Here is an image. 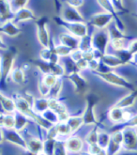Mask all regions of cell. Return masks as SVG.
<instances>
[{
	"label": "cell",
	"mask_w": 137,
	"mask_h": 155,
	"mask_svg": "<svg viewBox=\"0 0 137 155\" xmlns=\"http://www.w3.org/2000/svg\"><path fill=\"white\" fill-rule=\"evenodd\" d=\"M17 54V50L15 47H7L2 48L1 52V87L4 88L6 86L7 78L11 75L12 71L13 62L15 60V57Z\"/></svg>",
	"instance_id": "6da1fadb"
},
{
	"label": "cell",
	"mask_w": 137,
	"mask_h": 155,
	"mask_svg": "<svg viewBox=\"0 0 137 155\" xmlns=\"http://www.w3.org/2000/svg\"><path fill=\"white\" fill-rule=\"evenodd\" d=\"M92 72L95 75L99 76L100 79H103L108 84H111V85L119 87H124L132 91L136 89L133 84H132L130 81H128L124 77L118 75L115 71H110L107 72H99V71H92Z\"/></svg>",
	"instance_id": "7a4b0ae2"
},
{
	"label": "cell",
	"mask_w": 137,
	"mask_h": 155,
	"mask_svg": "<svg viewBox=\"0 0 137 155\" xmlns=\"http://www.w3.org/2000/svg\"><path fill=\"white\" fill-rule=\"evenodd\" d=\"M99 98L95 93L89 92L86 94V106L84 115L82 116L84 118L85 125H95V126L99 125V122L95 117V111H94V108L99 104Z\"/></svg>",
	"instance_id": "3957f363"
},
{
	"label": "cell",
	"mask_w": 137,
	"mask_h": 155,
	"mask_svg": "<svg viewBox=\"0 0 137 155\" xmlns=\"http://www.w3.org/2000/svg\"><path fill=\"white\" fill-rule=\"evenodd\" d=\"M54 20L56 21L57 25L66 28L70 34L75 36L79 39L87 36V26L84 23H69L59 17H54Z\"/></svg>",
	"instance_id": "277c9868"
},
{
	"label": "cell",
	"mask_w": 137,
	"mask_h": 155,
	"mask_svg": "<svg viewBox=\"0 0 137 155\" xmlns=\"http://www.w3.org/2000/svg\"><path fill=\"white\" fill-rule=\"evenodd\" d=\"M48 17L42 16L39 19L35 21L37 25V36L40 43L43 46V48H48L50 45V39L51 36L47 29V24H48Z\"/></svg>",
	"instance_id": "5b68a950"
},
{
	"label": "cell",
	"mask_w": 137,
	"mask_h": 155,
	"mask_svg": "<svg viewBox=\"0 0 137 155\" xmlns=\"http://www.w3.org/2000/svg\"><path fill=\"white\" fill-rule=\"evenodd\" d=\"M110 37H109L108 31L106 30H99L92 35V45L93 50L98 51L99 54H102L103 57L106 54L107 45L110 41Z\"/></svg>",
	"instance_id": "8992f818"
},
{
	"label": "cell",
	"mask_w": 137,
	"mask_h": 155,
	"mask_svg": "<svg viewBox=\"0 0 137 155\" xmlns=\"http://www.w3.org/2000/svg\"><path fill=\"white\" fill-rule=\"evenodd\" d=\"M1 135L2 139H5L8 142H11L18 147H20L25 150H27V144L25 139L19 134V132L14 129H3L1 128Z\"/></svg>",
	"instance_id": "52a82bcc"
},
{
	"label": "cell",
	"mask_w": 137,
	"mask_h": 155,
	"mask_svg": "<svg viewBox=\"0 0 137 155\" xmlns=\"http://www.w3.org/2000/svg\"><path fill=\"white\" fill-rule=\"evenodd\" d=\"M123 132V150L137 152V132L133 128H127Z\"/></svg>",
	"instance_id": "ba28073f"
},
{
	"label": "cell",
	"mask_w": 137,
	"mask_h": 155,
	"mask_svg": "<svg viewBox=\"0 0 137 155\" xmlns=\"http://www.w3.org/2000/svg\"><path fill=\"white\" fill-rule=\"evenodd\" d=\"M114 17L112 14L108 12H100V13H96L90 17L89 24L91 25H94L97 28L103 30L105 27H108L111 25Z\"/></svg>",
	"instance_id": "9c48e42d"
},
{
	"label": "cell",
	"mask_w": 137,
	"mask_h": 155,
	"mask_svg": "<svg viewBox=\"0 0 137 155\" xmlns=\"http://www.w3.org/2000/svg\"><path fill=\"white\" fill-rule=\"evenodd\" d=\"M61 18L64 21L69 22V23H84L85 24L84 17L77 11V8H74L69 5H67V7H65L62 10Z\"/></svg>",
	"instance_id": "30bf717a"
},
{
	"label": "cell",
	"mask_w": 137,
	"mask_h": 155,
	"mask_svg": "<svg viewBox=\"0 0 137 155\" xmlns=\"http://www.w3.org/2000/svg\"><path fill=\"white\" fill-rule=\"evenodd\" d=\"M109 118L111 120V121L115 122L116 124L118 123H122L127 120H131L133 117L130 112L126 111V109H121V108H117L113 106L111 108V110L109 111Z\"/></svg>",
	"instance_id": "8fae6325"
},
{
	"label": "cell",
	"mask_w": 137,
	"mask_h": 155,
	"mask_svg": "<svg viewBox=\"0 0 137 155\" xmlns=\"http://www.w3.org/2000/svg\"><path fill=\"white\" fill-rule=\"evenodd\" d=\"M68 79L74 85L75 92L77 94H84L86 92V90L88 88V84L86 80L79 72H75V74L68 75Z\"/></svg>",
	"instance_id": "7c38bea8"
},
{
	"label": "cell",
	"mask_w": 137,
	"mask_h": 155,
	"mask_svg": "<svg viewBox=\"0 0 137 155\" xmlns=\"http://www.w3.org/2000/svg\"><path fill=\"white\" fill-rule=\"evenodd\" d=\"M98 3H99V6H102L103 10H105L108 13H110V14L113 15V17H114V21H115L114 23H115L116 25L117 26V28L119 29V30H121L122 32H124V31H125L124 24L122 23V21L119 19V18H118V15L116 14L117 12L116 11V8H114L112 1H108V0L104 1V0H103V1H98Z\"/></svg>",
	"instance_id": "4fadbf2b"
},
{
	"label": "cell",
	"mask_w": 137,
	"mask_h": 155,
	"mask_svg": "<svg viewBox=\"0 0 137 155\" xmlns=\"http://www.w3.org/2000/svg\"><path fill=\"white\" fill-rule=\"evenodd\" d=\"M65 148L69 153H81L84 142L78 136H70L65 142Z\"/></svg>",
	"instance_id": "5bb4252c"
},
{
	"label": "cell",
	"mask_w": 137,
	"mask_h": 155,
	"mask_svg": "<svg viewBox=\"0 0 137 155\" xmlns=\"http://www.w3.org/2000/svg\"><path fill=\"white\" fill-rule=\"evenodd\" d=\"M59 41L61 44L70 48L71 50L73 51L79 50L81 39L75 37L73 35H71L70 33H62L59 36Z\"/></svg>",
	"instance_id": "9a60e30c"
},
{
	"label": "cell",
	"mask_w": 137,
	"mask_h": 155,
	"mask_svg": "<svg viewBox=\"0 0 137 155\" xmlns=\"http://www.w3.org/2000/svg\"><path fill=\"white\" fill-rule=\"evenodd\" d=\"M15 13L12 12L10 2L1 1L0 2V18H1V25L6 24L7 22L13 21Z\"/></svg>",
	"instance_id": "2e32d148"
},
{
	"label": "cell",
	"mask_w": 137,
	"mask_h": 155,
	"mask_svg": "<svg viewBox=\"0 0 137 155\" xmlns=\"http://www.w3.org/2000/svg\"><path fill=\"white\" fill-rule=\"evenodd\" d=\"M136 100H137V88L132 91L130 94H128L124 96L122 99H120L114 106L117 108H121V109H127V108L132 107L135 104Z\"/></svg>",
	"instance_id": "e0dca14e"
},
{
	"label": "cell",
	"mask_w": 137,
	"mask_h": 155,
	"mask_svg": "<svg viewBox=\"0 0 137 155\" xmlns=\"http://www.w3.org/2000/svg\"><path fill=\"white\" fill-rule=\"evenodd\" d=\"M28 20H35L36 21V17L35 14L33 12V11L29 10L27 8H24L21 11H19L18 12L15 13V17L13 19V23L14 24H19L21 22H25Z\"/></svg>",
	"instance_id": "ac0fdd59"
},
{
	"label": "cell",
	"mask_w": 137,
	"mask_h": 155,
	"mask_svg": "<svg viewBox=\"0 0 137 155\" xmlns=\"http://www.w3.org/2000/svg\"><path fill=\"white\" fill-rule=\"evenodd\" d=\"M0 102H1L2 108L6 112V114H14L17 111V107L14 100L6 96L4 93L0 94Z\"/></svg>",
	"instance_id": "d6986e66"
},
{
	"label": "cell",
	"mask_w": 137,
	"mask_h": 155,
	"mask_svg": "<svg viewBox=\"0 0 137 155\" xmlns=\"http://www.w3.org/2000/svg\"><path fill=\"white\" fill-rule=\"evenodd\" d=\"M0 31L6 34L7 36H10V37H15V36H18L22 32V29L12 21H10L4 25H1Z\"/></svg>",
	"instance_id": "ffe728a7"
},
{
	"label": "cell",
	"mask_w": 137,
	"mask_h": 155,
	"mask_svg": "<svg viewBox=\"0 0 137 155\" xmlns=\"http://www.w3.org/2000/svg\"><path fill=\"white\" fill-rule=\"evenodd\" d=\"M27 144V150L31 151L33 153L38 154L43 151V144L40 138L37 137H29V139H25Z\"/></svg>",
	"instance_id": "44dd1931"
},
{
	"label": "cell",
	"mask_w": 137,
	"mask_h": 155,
	"mask_svg": "<svg viewBox=\"0 0 137 155\" xmlns=\"http://www.w3.org/2000/svg\"><path fill=\"white\" fill-rule=\"evenodd\" d=\"M103 64L105 66H107L108 68H116L118 66L124 65L122 61L120 60V58H118L116 54H105L104 56L100 59Z\"/></svg>",
	"instance_id": "7402d4cb"
},
{
	"label": "cell",
	"mask_w": 137,
	"mask_h": 155,
	"mask_svg": "<svg viewBox=\"0 0 137 155\" xmlns=\"http://www.w3.org/2000/svg\"><path fill=\"white\" fill-rule=\"evenodd\" d=\"M32 108L37 114L42 115L45 111L49 109V99L46 98L35 99L33 102Z\"/></svg>",
	"instance_id": "603a6c76"
},
{
	"label": "cell",
	"mask_w": 137,
	"mask_h": 155,
	"mask_svg": "<svg viewBox=\"0 0 137 155\" xmlns=\"http://www.w3.org/2000/svg\"><path fill=\"white\" fill-rule=\"evenodd\" d=\"M14 117H15V126H14V130L17 132H21L23 131L25 126L28 124L29 122V118L26 116L23 115L19 111H16L14 113Z\"/></svg>",
	"instance_id": "cb8c5ba5"
},
{
	"label": "cell",
	"mask_w": 137,
	"mask_h": 155,
	"mask_svg": "<svg viewBox=\"0 0 137 155\" xmlns=\"http://www.w3.org/2000/svg\"><path fill=\"white\" fill-rule=\"evenodd\" d=\"M107 31H108L109 37H110L111 41H114V40H122V39L127 40L128 39V36L124 35V32H122L121 30L118 29L115 23L113 25L111 24L110 25L107 27Z\"/></svg>",
	"instance_id": "d4e9b609"
},
{
	"label": "cell",
	"mask_w": 137,
	"mask_h": 155,
	"mask_svg": "<svg viewBox=\"0 0 137 155\" xmlns=\"http://www.w3.org/2000/svg\"><path fill=\"white\" fill-rule=\"evenodd\" d=\"M15 117L14 114H4L1 115V128L3 129H14Z\"/></svg>",
	"instance_id": "484cf974"
},
{
	"label": "cell",
	"mask_w": 137,
	"mask_h": 155,
	"mask_svg": "<svg viewBox=\"0 0 137 155\" xmlns=\"http://www.w3.org/2000/svg\"><path fill=\"white\" fill-rule=\"evenodd\" d=\"M67 123L70 126L71 133L76 132L77 130H79L81 128L82 125L85 124L83 117H70Z\"/></svg>",
	"instance_id": "4316f807"
},
{
	"label": "cell",
	"mask_w": 137,
	"mask_h": 155,
	"mask_svg": "<svg viewBox=\"0 0 137 155\" xmlns=\"http://www.w3.org/2000/svg\"><path fill=\"white\" fill-rule=\"evenodd\" d=\"M79 50L82 52L86 53L93 50V45H92V36H86V37L82 38L80 41V47Z\"/></svg>",
	"instance_id": "83f0119b"
},
{
	"label": "cell",
	"mask_w": 137,
	"mask_h": 155,
	"mask_svg": "<svg viewBox=\"0 0 137 155\" xmlns=\"http://www.w3.org/2000/svg\"><path fill=\"white\" fill-rule=\"evenodd\" d=\"M111 141V135L108 133L105 132H100L99 133V137H98V146H99L100 148L106 150L108 148L109 144Z\"/></svg>",
	"instance_id": "f1b7e54d"
},
{
	"label": "cell",
	"mask_w": 137,
	"mask_h": 155,
	"mask_svg": "<svg viewBox=\"0 0 137 155\" xmlns=\"http://www.w3.org/2000/svg\"><path fill=\"white\" fill-rule=\"evenodd\" d=\"M34 64L39 68V70L42 72L44 75L52 74V67L49 62L43 61L42 59L40 60H34Z\"/></svg>",
	"instance_id": "f546056e"
},
{
	"label": "cell",
	"mask_w": 137,
	"mask_h": 155,
	"mask_svg": "<svg viewBox=\"0 0 137 155\" xmlns=\"http://www.w3.org/2000/svg\"><path fill=\"white\" fill-rule=\"evenodd\" d=\"M10 76H11V80L16 84H23L24 82V77L25 76H24L23 70H21L20 68L13 69Z\"/></svg>",
	"instance_id": "4dcf8cb0"
},
{
	"label": "cell",
	"mask_w": 137,
	"mask_h": 155,
	"mask_svg": "<svg viewBox=\"0 0 137 155\" xmlns=\"http://www.w3.org/2000/svg\"><path fill=\"white\" fill-rule=\"evenodd\" d=\"M98 137H99V132H98V125H96L92 131H90L86 136V142L88 144V146L91 145H97L98 144Z\"/></svg>",
	"instance_id": "1f68e13d"
},
{
	"label": "cell",
	"mask_w": 137,
	"mask_h": 155,
	"mask_svg": "<svg viewBox=\"0 0 137 155\" xmlns=\"http://www.w3.org/2000/svg\"><path fill=\"white\" fill-rule=\"evenodd\" d=\"M116 54L120 58V60L122 61V63L124 65L127 64V63H132V58H133V56L132 54V53L128 50V48L120 50V51H117Z\"/></svg>",
	"instance_id": "d6a6232c"
},
{
	"label": "cell",
	"mask_w": 137,
	"mask_h": 155,
	"mask_svg": "<svg viewBox=\"0 0 137 155\" xmlns=\"http://www.w3.org/2000/svg\"><path fill=\"white\" fill-rule=\"evenodd\" d=\"M57 141L56 139H48L44 141L43 144V152H45L47 155H54V150H56Z\"/></svg>",
	"instance_id": "836d02e7"
},
{
	"label": "cell",
	"mask_w": 137,
	"mask_h": 155,
	"mask_svg": "<svg viewBox=\"0 0 137 155\" xmlns=\"http://www.w3.org/2000/svg\"><path fill=\"white\" fill-rule=\"evenodd\" d=\"M54 50H56V53L58 54L59 58H66V57H70V54L73 52V50H71L70 48L65 46L63 44H57L54 46Z\"/></svg>",
	"instance_id": "e575fe53"
},
{
	"label": "cell",
	"mask_w": 137,
	"mask_h": 155,
	"mask_svg": "<svg viewBox=\"0 0 137 155\" xmlns=\"http://www.w3.org/2000/svg\"><path fill=\"white\" fill-rule=\"evenodd\" d=\"M42 117L45 118L47 121H49L50 123H52L53 125H57V123H59V120H58V117L57 115L54 113L53 110L49 108L48 110L45 111L42 115Z\"/></svg>",
	"instance_id": "d590c367"
},
{
	"label": "cell",
	"mask_w": 137,
	"mask_h": 155,
	"mask_svg": "<svg viewBox=\"0 0 137 155\" xmlns=\"http://www.w3.org/2000/svg\"><path fill=\"white\" fill-rule=\"evenodd\" d=\"M11 5V10L14 13L18 12L19 11H21L22 8H25L28 1L27 0H12V1H8Z\"/></svg>",
	"instance_id": "8d00e7d4"
},
{
	"label": "cell",
	"mask_w": 137,
	"mask_h": 155,
	"mask_svg": "<svg viewBox=\"0 0 137 155\" xmlns=\"http://www.w3.org/2000/svg\"><path fill=\"white\" fill-rule=\"evenodd\" d=\"M56 127L59 135H70L71 134V130L67 122H59Z\"/></svg>",
	"instance_id": "74e56055"
},
{
	"label": "cell",
	"mask_w": 137,
	"mask_h": 155,
	"mask_svg": "<svg viewBox=\"0 0 137 155\" xmlns=\"http://www.w3.org/2000/svg\"><path fill=\"white\" fill-rule=\"evenodd\" d=\"M62 84H63L62 79H58L57 84L51 87V91H50V94H49L50 99H57L58 97V94L60 93V90L62 87Z\"/></svg>",
	"instance_id": "f35d334b"
},
{
	"label": "cell",
	"mask_w": 137,
	"mask_h": 155,
	"mask_svg": "<svg viewBox=\"0 0 137 155\" xmlns=\"http://www.w3.org/2000/svg\"><path fill=\"white\" fill-rule=\"evenodd\" d=\"M58 77H57L56 75H54V74H46V75H44L43 77H42V82L43 83L46 85V86H48V87H54V85L57 84V82L58 81Z\"/></svg>",
	"instance_id": "ab89813d"
},
{
	"label": "cell",
	"mask_w": 137,
	"mask_h": 155,
	"mask_svg": "<svg viewBox=\"0 0 137 155\" xmlns=\"http://www.w3.org/2000/svg\"><path fill=\"white\" fill-rule=\"evenodd\" d=\"M111 45H112V47L114 48V50H115L116 52L128 48L127 44H126V40H125V39L111 41Z\"/></svg>",
	"instance_id": "60d3db41"
},
{
	"label": "cell",
	"mask_w": 137,
	"mask_h": 155,
	"mask_svg": "<svg viewBox=\"0 0 137 155\" xmlns=\"http://www.w3.org/2000/svg\"><path fill=\"white\" fill-rule=\"evenodd\" d=\"M52 67V74L56 75L57 77H60L62 75H64V74H65V68H63L59 63L58 64H54V65H51Z\"/></svg>",
	"instance_id": "b9f144b4"
},
{
	"label": "cell",
	"mask_w": 137,
	"mask_h": 155,
	"mask_svg": "<svg viewBox=\"0 0 137 155\" xmlns=\"http://www.w3.org/2000/svg\"><path fill=\"white\" fill-rule=\"evenodd\" d=\"M54 155H68V151L65 148V143H63L62 141L57 142L56 150H54Z\"/></svg>",
	"instance_id": "7bdbcfd3"
},
{
	"label": "cell",
	"mask_w": 137,
	"mask_h": 155,
	"mask_svg": "<svg viewBox=\"0 0 137 155\" xmlns=\"http://www.w3.org/2000/svg\"><path fill=\"white\" fill-rule=\"evenodd\" d=\"M39 90H40V93L44 96V97H46V96H49L50 94V91H51V87H48L45 85L42 80L40 81V83H39Z\"/></svg>",
	"instance_id": "ee69618b"
},
{
	"label": "cell",
	"mask_w": 137,
	"mask_h": 155,
	"mask_svg": "<svg viewBox=\"0 0 137 155\" xmlns=\"http://www.w3.org/2000/svg\"><path fill=\"white\" fill-rule=\"evenodd\" d=\"M72 60H73L74 62H78L80 61L81 59L84 58V52H82L81 50H76V51H73L72 52V54H70V57Z\"/></svg>",
	"instance_id": "f6af8a7d"
},
{
	"label": "cell",
	"mask_w": 137,
	"mask_h": 155,
	"mask_svg": "<svg viewBox=\"0 0 137 155\" xmlns=\"http://www.w3.org/2000/svg\"><path fill=\"white\" fill-rule=\"evenodd\" d=\"M112 3H113V6H114V8H116V11L117 12H120V13H127V12H129L123 7L121 1H112Z\"/></svg>",
	"instance_id": "bcb514c9"
},
{
	"label": "cell",
	"mask_w": 137,
	"mask_h": 155,
	"mask_svg": "<svg viewBox=\"0 0 137 155\" xmlns=\"http://www.w3.org/2000/svg\"><path fill=\"white\" fill-rule=\"evenodd\" d=\"M128 50H129L132 56H135L137 54V40H134L130 42V44L128 45Z\"/></svg>",
	"instance_id": "7dc6e473"
},
{
	"label": "cell",
	"mask_w": 137,
	"mask_h": 155,
	"mask_svg": "<svg viewBox=\"0 0 137 155\" xmlns=\"http://www.w3.org/2000/svg\"><path fill=\"white\" fill-rule=\"evenodd\" d=\"M76 64H77V66H78V68H79L80 71L86 70L89 67V62L87 60H86L85 58H83V59H81L80 61H78Z\"/></svg>",
	"instance_id": "c3c4849f"
},
{
	"label": "cell",
	"mask_w": 137,
	"mask_h": 155,
	"mask_svg": "<svg viewBox=\"0 0 137 155\" xmlns=\"http://www.w3.org/2000/svg\"><path fill=\"white\" fill-rule=\"evenodd\" d=\"M84 1H82V0H70V1L67 2V5L72 7V8H77L81 6H83L84 5Z\"/></svg>",
	"instance_id": "681fc988"
},
{
	"label": "cell",
	"mask_w": 137,
	"mask_h": 155,
	"mask_svg": "<svg viewBox=\"0 0 137 155\" xmlns=\"http://www.w3.org/2000/svg\"><path fill=\"white\" fill-rule=\"evenodd\" d=\"M117 155H137V152H132V151H123V152H119Z\"/></svg>",
	"instance_id": "f907efd6"
},
{
	"label": "cell",
	"mask_w": 137,
	"mask_h": 155,
	"mask_svg": "<svg viewBox=\"0 0 137 155\" xmlns=\"http://www.w3.org/2000/svg\"><path fill=\"white\" fill-rule=\"evenodd\" d=\"M97 155H108L107 154V151H106V150H100Z\"/></svg>",
	"instance_id": "816d5d0a"
},
{
	"label": "cell",
	"mask_w": 137,
	"mask_h": 155,
	"mask_svg": "<svg viewBox=\"0 0 137 155\" xmlns=\"http://www.w3.org/2000/svg\"><path fill=\"white\" fill-rule=\"evenodd\" d=\"M132 64H135L137 65V54H135V56H133V58H132Z\"/></svg>",
	"instance_id": "f5cc1de1"
},
{
	"label": "cell",
	"mask_w": 137,
	"mask_h": 155,
	"mask_svg": "<svg viewBox=\"0 0 137 155\" xmlns=\"http://www.w3.org/2000/svg\"><path fill=\"white\" fill-rule=\"evenodd\" d=\"M24 155H37L36 153H33V152H31V151H28V150H26L25 152H24Z\"/></svg>",
	"instance_id": "db71d44e"
},
{
	"label": "cell",
	"mask_w": 137,
	"mask_h": 155,
	"mask_svg": "<svg viewBox=\"0 0 137 155\" xmlns=\"http://www.w3.org/2000/svg\"><path fill=\"white\" fill-rule=\"evenodd\" d=\"M37 155H47V154L45 153V152H43V151H42V152H40V153H38Z\"/></svg>",
	"instance_id": "11a10c76"
},
{
	"label": "cell",
	"mask_w": 137,
	"mask_h": 155,
	"mask_svg": "<svg viewBox=\"0 0 137 155\" xmlns=\"http://www.w3.org/2000/svg\"><path fill=\"white\" fill-rule=\"evenodd\" d=\"M81 155H90L88 152H83V153H81Z\"/></svg>",
	"instance_id": "9f6ffc18"
},
{
	"label": "cell",
	"mask_w": 137,
	"mask_h": 155,
	"mask_svg": "<svg viewBox=\"0 0 137 155\" xmlns=\"http://www.w3.org/2000/svg\"><path fill=\"white\" fill-rule=\"evenodd\" d=\"M136 66H137V65H136Z\"/></svg>",
	"instance_id": "6f0895ef"
}]
</instances>
